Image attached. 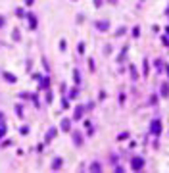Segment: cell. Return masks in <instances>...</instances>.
I'll return each instance as SVG.
<instances>
[{
  "mask_svg": "<svg viewBox=\"0 0 169 173\" xmlns=\"http://www.w3.org/2000/svg\"><path fill=\"white\" fill-rule=\"evenodd\" d=\"M160 133H161V121L160 119H154L152 121V135H160Z\"/></svg>",
  "mask_w": 169,
  "mask_h": 173,
  "instance_id": "6da1fadb",
  "label": "cell"
},
{
  "mask_svg": "<svg viewBox=\"0 0 169 173\" xmlns=\"http://www.w3.org/2000/svg\"><path fill=\"white\" fill-rule=\"evenodd\" d=\"M131 165H133V169H135V171H138V169H142V167H144V160H142V158H135Z\"/></svg>",
  "mask_w": 169,
  "mask_h": 173,
  "instance_id": "7a4b0ae2",
  "label": "cell"
},
{
  "mask_svg": "<svg viewBox=\"0 0 169 173\" xmlns=\"http://www.w3.org/2000/svg\"><path fill=\"white\" fill-rule=\"evenodd\" d=\"M161 96H169V87H167V85L161 87Z\"/></svg>",
  "mask_w": 169,
  "mask_h": 173,
  "instance_id": "3957f363",
  "label": "cell"
},
{
  "mask_svg": "<svg viewBox=\"0 0 169 173\" xmlns=\"http://www.w3.org/2000/svg\"><path fill=\"white\" fill-rule=\"evenodd\" d=\"M133 35H135V37H138V35H140V29H138V27H135V31H133Z\"/></svg>",
  "mask_w": 169,
  "mask_h": 173,
  "instance_id": "277c9868",
  "label": "cell"
},
{
  "mask_svg": "<svg viewBox=\"0 0 169 173\" xmlns=\"http://www.w3.org/2000/svg\"><path fill=\"white\" fill-rule=\"evenodd\" d=\"M167 35H169V27H167Z\"/></svg>",
  "mask_w": 169,
  "mask_h": 173,
  "instance_id": "5b68a950",
  "label": "cell"
},
{
  "mask_svg": "<svg viewBox=\"0 0 169 173\" xmlns=\"http://www.w3.org/2000/svg\"><path fill=\"white\" fill-rule=\"evenodd\" d=\"M167 73H169V67H167Z\"/></svg>",
  "mask_w": 169,
  "mask_h": 173,
  "instance_id": "8992f818",
  "label": "cell"
}]
</instances>
